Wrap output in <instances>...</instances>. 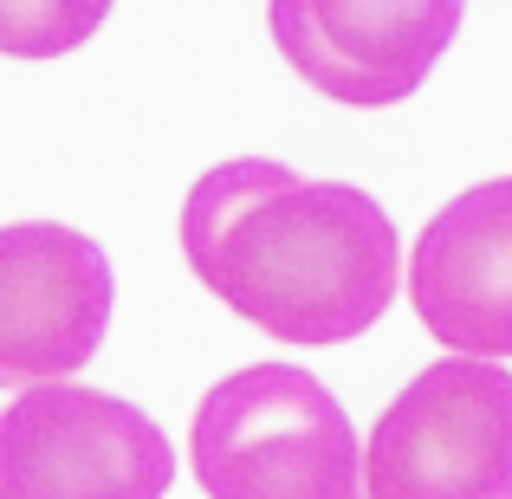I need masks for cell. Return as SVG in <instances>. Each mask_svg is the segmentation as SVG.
Segmentation results:
<instances>
[{
    "instance_id": "4",
    "label": "cell",
    "mask_w": 512,
    "mask_h": 499,
    "mask_svg": "<svg viewBox=\"0 0 512 499\" xmlns=\"http://www.w3.org/2000/svg\"><path fill=\"white\" fill-rule=\"evenodd\" d=\"M175 448L137 402L46 383L0 415V499H163Z\"/></svg>"
},
{
    "instance_id": "7",
    "label": "cell",
    "mask_w": 512,
    "mask_h": 499,
    "mask_svg": "<svg viewBox=\"0 0 512 499\" xmlns=\"http://www.w3.org/2000/svg\"><path fill=\"white\" fill-rule=\"evenodd\" d=\"M409 299L422 331L454 357H512V175L454 195L415 234Z\"/></svg>"
},
{
    "instance_id": "5",
    "label": "cell",
    "mask_w": 512,
    "mask_h": 499,
    "mask_svg": "<svg viewBox=\"0 0 512 499\" xmlns=\"http://www.w3.org/2000/svg\"><path fill=\"white\" fill-rule=\"evenodd\" d=\"M117 305L104 247L59 221H13L0 234V383H65L98 357Z\"/></svg>"
},
{
    "instance_id": "6",
    "label": "cell",
    "mask_w": 512,
    "mask_h": 499,
    "mask_svg": "<svg viewBox=\"0 0 512 499\" xmlns=\"http://www.w3.org/2000/svg\"><path fill=\"white\" fill-rule=\"evenodd\" d=\"M266 20L286 65L312 91L383 111L435 72L461 33V0H273Z\"/></svg>"
},
{
    "instance_id": "2",
    "label": "cell",
    "mask_w": 512,
    "mask_h": 499,
    "mask_svg": "<svg viewBox=\"0 0 512 499\" xmlns=\"http://www.w3.org/2000/svg\"><path fill=\"white\" fill-rule=\"evenodd\" d=\"M195 480L208 499H363V448L344 402L299 363H247L195 409Z\"/></svg>"
},
{
    "instance_id": "1",
    "label": "cell",
    "mask_w": 512,
    "mask_h": 499,
    "mask_svg": "<svg viewBox=\"0 0 512 499\" xmlns=\"http://www.w3.org/2000/svg\"><path fill=\"white\" fill-rule=\"evenodd\" d=\"M188 273L279 344H350L402 286V240L383 201L350 182L234 156L182 201Z\"/></svg>"
},
{
    "instance_id": "8",
    "label": "cell",
    "mask_w": 512,
    "mask_h": 499,
    "mask_svg": "<svg viewBox=\"0 0 512 499\" xmlns=\"http://www.w3.org/2000/svg\"><path fill=\"white\" fill-rule=\"evenodd\" d=\"M98 20H104V7H98V13H85V20H72V26H59L52 13H33V7H7V13H0V26H7V46H13V59H46V52H59L65 39L91 33Z\"/></svg>"
},
{
    "instance_id": "3",
    "label": "cell",
    "mask_w": 512,
    "mask_h": 499,
    "mask_svg": "<svg viewBox=\"0 0 512 499\" xmlns=\"http://www.w3.org/2000/svg\"><path fill=\"white\" fill-rule=\"evenodd\" d=\"M370 499H512V370L441 357L363 441Z\"/></svg>"
}]
</instances>
